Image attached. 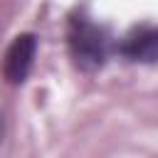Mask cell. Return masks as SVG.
Masks as SVG:
<instances>
[{
    "label": "cell",
    "mask_w": 158,
    "mask_h": 158,
    "mask_svg": "<svg viewBox=\"0 0 158 158\" xmlns=\"http://www.w3.org/2000/svg\"><path fill=\"white\" fill-rule=\"evenodd\" d=\"M0 133H2V121H0Z\"/></svg>",
    "instance_id": "277c9868"
},
{
    "label": "cell",
    "mask_w": 158,
    "mask_h": 158,
    "mask_svg": "<svg viewBox=\"0 0 158 158\" xmlns=\"http://www.w3.org/2000/svg\"><path fill=\"white\" fill-rule=\"evenodd\" d=\"M67 44L74 64L84 72H94L104 67L109 54V35L101 25L91 22L84 15H77L69 20L67 27Z\"/></svg>",
    "instance_id": "6da1fadb"
},
{
    "label": "cell",
    "mask_w": 158,
    "mask_h": 158,
    "mask_svg": "<svg viewBox=\"0 0 158 158\" xmlns=\"http://www.w3.org/2000/svg\"><path fill=\"white\" fill-rule=\"evenodd\" d=\"M35 54H37V35L32 32H22L17 35L2 59V77L7 84H22L35 64Z\"/></svg>",
    "instance_id": "7a4b0ae2"
},
{
    "label": "cell",
    "mask_w": 158,
    "mask_h": 158,
    "mask_svg": "<svg viewBox=\"0 0 158 158\" xmlns=\"http://www.w3.org/2000/svg\"><path fill=\"white\" fill-rule=\"evenodd\" d=\"M118 54L128 62H158V27H141L131 32L118 44Z\"/></svg>",
    "instance_id": "3957f363"
}]
</instances>
